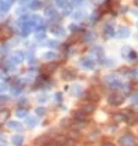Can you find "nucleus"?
Segmentation results:
<instances>
[{
	"label": "nucleus",
	"mask_w": 138,
	"mask_h": 146,
	"mask_svg": "<svg viewBox=\"0 0 138 146\" xmlns=\"http://www.w3.org/2000/svg\"><path fill=\"white\" fill-rule=\"evenodd\" d=\"M123 101H124V97L120 95V94H117V92H115V94H112V95H109V98H108V102H109L111 105H115V106L123 104Z\"/></svg>",
	"instance_id": "nucleus-2"
},
{
	"label": "nucleus",
	"mask_w": 138,
	"mask_h": 146,
	"mask_svg": "<svg viewBox=\"0 0 138 146\" xmlns=\"http://www.w3.org/2000/svg\"><path fill=\"white\" fill-rule=\"evenodd\" d=\"M115 120H117V121H126L127 119H126L124 114H115Z\"/></svg>",
	"instance_id": "nucleus-9"
},
{
	"label": "nucleus",
	"mask_w": 138,
	"mask_h": 146,
	"mask_svg": "<svg viewBox=\"0 0 138 146\" xmlns=\"http://www.w3.org/2000/svg\"><path fill=\"white\" fill-rule=\"evenodd\" d=\"M37 114H44V109H43V108H39V109H37Z\"/></svg>",
	"instance_id": "nucleus-14"
},
{
	"label": "nucleus",
	"mask_w": 138,
	"mask_h": 146,
	"mask_svg": "<svg viewBox=\"0 0 138 146\" xmlns=\"http://www.w3.org/2000/svg\"><path fill=\"white\" fill-rule=\"evenodd\" d=\"M58 4H64V3H66V0H57Z\"/></svg>",
	"instance_id": "nucleus-18"
},
{
	"label": "nucleus",
	"mask_w": 138,
	"mask_h": 146,
	"mask_svg": "<svg viewBox=\"0 0 138 146\" xmlns=\"http://www.w3.org/2000/svg\"><path fill=\"white\" fill-rule=\"evenodd\" d=\"M119 143H120V146H135L137 145V139L131 134H126V135L119 138Z\"/></svg>",
	"instance_id": "nucleus-1"
},
{
	"label": "nucleus",
	"mask_w": 138,
	"mask_h": 146,
	"mask_svg": "<svg viewBox=\"0 0 138 146\" xmlns=\"http://www.w3.org/2000/svg\"><path fill=\"white\" fill-rule=\"evenodd\" d=\"M73 117L76 119V121H84L87 119V114L84 113V112H81V110H79V112H75L73 113Z\"/></svg>",
	"instance_id": "nucleus-4"
},
{
	"label": "nucleus",
	"mask_w": 138,
	"mask_h": 146,
	"mask_svg": "<svg viewBox=\"0 0 138 146\" xmlns=\"http://www.w3.org/2000/svg\"><path fill=\"white\" fill-rule=\"evenodd\" d=\"M44 146H58V145L54 143V142H50V143H47V145H44Z\"/></svg>",
	"instance_id": "nucleus-16"
},
{
	"label": "nucleus",
	"mask_w": 138,
	"mask_h": 146,
	"mask_svg": "<svg viewBox=\"0 0 138 146\" xmlns=\"http://www.w3.org/2000/svg\"><path fill=\"white\" fill-rule=\"evenodd\" d=\"M135 58H137V52H135L134 50H130V52H129V59H133V61H134Z\"/></svg>",
	"instance_id": "nucleus-12"
},
{
	"label": "nucleus",
	"mask_w": 138,
	"mask_h": 146,
	"mask_svg": "<svg viewBox=\"0 0 138 146\" xmlns=\"http://www.w3.org/2000/svg\"><path fill=\"white\" fill-rule=\"evenodd\" d=\"M81 64H83L84 68H87V69H91V68H93V62H91L90 59H83V61H81Z\"/></svg>",
	"instance_id": "nucleus-8"
},
{
	"label": "nucleus",
	"mask_w": 138,
	"mask_h": 146,
	"mask_svg": "<svg viewBox=\"0 0 138 146\" xmlns=\"http://www.w3.org/2000/svg\"><path fill=\"white\" fill-rule=\"evenodd\" d=\"M93 110H94V106L93 105H86V106H83V108H81V112H84L86 114L91 113Z\"/></svg>",
	"instance_id": "nucleus-5"
},
{
	"label": "nucleus",
	"mask_w": 138,
	"mask_h": 146,
	"mask_svg": "<svg viewBox=\"0 0 138 146\" xmlns=\"http://www.w3.org/2000/svg\"><path fill=\"white\" fill-rule=\"evenodd\" d=\"M119 37L120 39H126V37H129L130 36V31H129V28H126V26H122V28H119Z\"/></svg>",
	"instance_id": "nucleus-3"
},
{
	"label": "nucleus",
	"mask_w": 138,
	"mask_h": 146,
	"mask_svg": "<svg viewBox=\"0 0 138 146\" xmlns=\"http://www.w3.org/2000/svg\"><path fill=\"white\" fill-rule=\"evenodd\" d=\"M18 116H25V112L24 110H19V112H18Z\"/></svg>",
	"instance_id": "nucleus-17"
},
{
	"label": "nucleus",
	"mask_w": 138,
	"mask_h": 146,
	"mask_svg": "<svg viewBox=\"0 0 138 146\" xmlns=\"http://www.w3.org/2000/svg\"><path fill=\"white\" fill-rule=\"evenodd\" d=\"M105 36L106 37H108V36H109V37L113 36V28H112V26H106L105 28Z\"/></svg>",
	"instance_id": "nucleus-7"
},
{
	"label": "nucleus",
	"mask_w": 138,
	"mask_h": 146,
	"mask_svg": "<svg viewBox=\"0 0 138 146\" xmlns=\"http://www.w3.org/2000/svg\"><path fill=\"white\" fill-rule=\"evenodd\" d=\"M29 124H31V125H35V124H36L35 119H29Z\"/></svg>",
	"instance_id": "nucleus-15"
},
{
	"label": "nucleus",
	"mask_w": 138,
	"mask_h": 146,
	"mask_svg": "<svg viewBox=\"0 0 138 146\" xmlns=\"http://www.w3.org/2000/svg\"><path fill=\"white\" fill-rule=\"evenodd\" d=\"M131 102H133L134 105H138V92H135V94L131 95Z\"/></svg>",
	"instance_id": "nucleus-10"
},
{
	"label": "nucleus",
	"mask_w": 138,
	"mask_h": 146,
	"mask_svg": "<svg viewBox=\"0 0 138 146\" xmlns=\"http://www.w3.org/2000/svg\"><path fill=\"white\" fill-rule=\"evenodd\" d=\"M13 141H14V143H15L17 146H19L21 143H22V137H14Z\"/></svg>",
	"instance_id": "nucleus-11"
},
{
	"label": "nucleus",
	"mask_w": 138,
	"mask_h": 146,
	"mask_svg": "<svg viewBox=\"0 0 138 146\" xmlns=\"http://www.w3.org/2000/svg\"><path fill=\"white\" fill-rule=\"evenodd\" d=\"M134 1H135V4H137V6H138V0H134Z\"/></svg>",
	"instance_id": "nucleus-20"
},
{
	"label": "nucleus",
	"mask_w": 138,
	"mask_h": 146,
	"mask_svg": "<svg viewBox=\"0 0 138 146\" xmlns=\"http://www.w3.org/2000/svg\"><path fill=\"white\" fill-rule=\"evenodd\" d=\"M54 57H55L54 52H47V54L44 55V58H47V59H51V58H54Z\"/></svg>",
	"instance_id": "nucleus-13"
},
{
	"label": "nucleus",
	"mask_w": 138,
	"mask_h": 146,
	"mask_svg": "<svg viewBox=\"0 0 138 146\" xmlns=\"http://www.w3.org/2000/svg\"><path fill=\"white\" fill-rule=\"evenodd\" d=\"M75 74H76V73L73 72V70H65V72H64V77H65V79H73Z\"/></svg>",
	"instance_id": "nucleus-6"
},
{
	"label": "nucleus",
	"mask_w": 138,
	"mask_h": 146,
	"mask_svg": "<svg viewBox=\"0 0 138 146\" xmlns=\"http://www.w3.org/2000/svg\"><path fill=\"white\" fill-rule=\"evenodd\" d=\"M102 146H115V145H113V143H104Z\"/></svg>",
	"instance_id": "nucleus-19"
}]
</instances>
